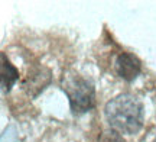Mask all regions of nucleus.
Wrapping results in <instances>:
<instances>
[{
	"label": "nucleus",
	"mask_w": 156,
	"mask_h": 142,
	"mask_svg": "<svg viewBox=\"0 0 156 142\" xmlns=\"http://www.w3.org/2000/svg\"><path fill=\"white\" fill-rule=\"evenodd\" d=\"M104 115L112 129L123 135H134L145 122V107L139 97L122 93L106 103Z\"/></svg>",
	"instance_id": "nucleus-1"
},
{
	"label": "nucleus",
	"mask_w": 156,
	"mask_h": 142,
	"mask_svg": "<svg viewBox=\"0 0 156 142\" xmlns=\"http://www.w3.org/2000/svg\"><path fill=\"white\" fill-rule=\"evenodd\" d=\"M61 89L67 94L73 115H83L95 106V87L90 78L75 70L62 74Z\"/></svg>",
	"instance_id": "nucleus-2"
},
{
	"label": "nucleus",
	"mask_w": 156,
	"mask_h": 142,
	"mask_svg": "<svg viewBox=\"0 0 156 142\" xmlns=\"http://www.w3.org/2000/svg\"><path fill=\"white\" fill-rule=\"evenodd\" d=\"M114 68H116V73L119 74L120 78L130 83V81L137 78V75L140 74L142 63L132 52H120L116 58Z\"/></svg>",
	"instance_id": "nucleus-3"
},
{
	"label": "nucleus",
	"mask_w": 156,
	"mask_h": 142,
	"mask_svg": "<svg viewBox=\"0 0 156 142\" xmlns=\"http://www.w3.org/2000/svg\"><path fill=\"white\" fill-rule=\"evenodd\" d=\"M2 64H0V75H2V90L3 93H9L12 90L13 84L19 80V71L10 63V60L6 57V52L0 54Z\"/></svg>",
	"instance_id": "nucleus-4"
},
{
	"label": "nucleus",
	"mask_w": 156,
	"mask_h": 142,
	"mask_svg": "<svg viewBox=\"0 0 156 142\" xmlns=\"http://www.w3.org/2000/svg\"><path fill=\"white\" fill-rule=\"evenodd\" d=\"M98 142H126V141H124L122 133H119L114 129H107V131H103V133H100Z\"/></svg>",
	"instance_id": "nucleus-5"
},
{
	"label": "nucleus",
	"mask_w": 156,
	"mask_h": 142,
	"mask_svg": "<svg viewBox=\"0 0 156 142\" xmlns=\"http://www.w3.org/2000/svg\"><path fill=\"white\" fill-rule=\"evenodd\" d=\"M152 142H156V138H155V139H153V141H152Z\"/></svg>",
	"instance_id": "nucleus-6"
}]
</instances>
